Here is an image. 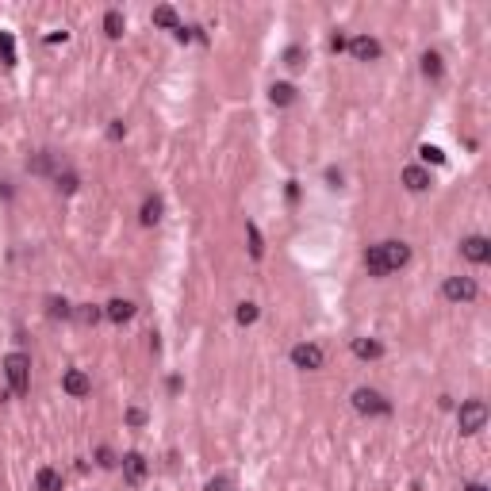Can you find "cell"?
Masks as SVG:
<instances>
[{
    "label": "cell",
    "instance_id": "cell-1",
    "mask_svg": "<svg viewBox=\"0 0 491 491\" xmlns=\"http://www.w3.org/2000/svg\"><path fill=\"white\" fill-rule=\"evenodd\" d=\"M411 261V246L407 242H376L365 250V269L368 277H388V273L403 269Z\"/></svg>",
    "mask_w": 491,
    "mask_h": 491
},
{
    "label": "cell",
    "instance_id": "cell-2",
    "mask_svg": "<svg viewBox=\"0 0 491 491\" xmlns=\"http://www.w3.org/2000/svg\"><path fill=\"white\" fill-rule=\"evenodd\" d=\"M4 380H8L12 395H27L31 392V357L27 353L4 357Z\"/></svg>",
    "mask_w": 491,
    "mask_h": 491
},
{
    "label": "cell",
    "instance_id": "cell-3",
    "mask_svg": "<svg viewBox=\"0 0 491 491\" xmlns=\"http://www.w3.org/2000/svg\"><path fill=\"white\" fill-rule=\"evenodd\" d=\"M353 411L368 414V418H384V414H392V399H384L376 388H357L353 392Z\"/></svg>",
    "mask_w": 491,
    "mask_h": 491
},
{
    "label": "cell",
    "instance_id": "cell-4",
    "mask_svg": "<svg viewBox=\"0 0 491 491\" xmlns=\"http://www.w3.org/2000/svg\"><path fill=\"white\" fill-rule=\"evenodd\" d=\"M457 423H461V433H480L483 426H488V403L483 399H468V403H461V411H457Z\"/></svg>",
    "mask_w": 491,
    "mask_h": 491
},
{
    "label": "cell",
    "instance_id": "cell-5",
    "mask_svg": "<svg viewBox=\"0 0 491 491\" xmlns=\"http://www.w3.org/2000/svg\"><path fill=\"white\" fill-rule=\"evenodd\" d=\"M442 296L449 299V303H472V299L480 296V288H476V280L472 277H445Z\"/></svg>",
    "mask_w": 491,
    "mask_h": 491
},
{
    "label": "cell",
    "instance_id": "cell-6",
    "mask_svg": "<svg viewBox=\"0 0 491 491\" xmlns=\"http://www.w3.org/2000/svg\"><path fill=\"white\" fill-rule=\"evenodd\" d=\"M292 365L303 368V373H315V368H323V361H327V353H323V346H315V342H299V346H292Z\"/></svg>",
    "mask_w": 491,
    "mask_h": 491
},
{
    "label": "cell",
    "instance_id": "cell-7",
    "mask_svg": "<svg viewBox=\"0 0 491 491\" xmlns=\"http://www.w3.org/2000/svg\"><path fill=\"white\" fill-rule=\"evenodd\" d=\"M62 392L73 395V399H85V395L92 392V380H88L85 368H66V376H62Z\"/></svg>",
    "mask_w": 491,
    "mask_h": 491
},
{
    "label": "cell",
    "instance_id": "cell-8",
    "mask_svg": "<svg viewBox=\"0 0 491 491\" xmlns=\"http://www.w3.org/2000/svg\"><path fill=\"white\" fill-rule=\"evenodd\" d=\"M349 54H353L357 62H376L380 54H384V47H380V39H373V35H357V39H349Z\"/></svg>",
    "mask_w": 491,
    "mask_h": 491
},
{
    "label": "cell",
    "instance_id": "cell-9",
    "mask_svg": "<svg viewBox=\"0 0 491 491\" xmlns=\"http://www.w3.org/2000/svg\"><path fill=\"white\" fill-rule=\"evenodd\" d=\"M461 253L472 261V265H488L491 261V242L483 238V234H468V238L461 242Z\"/></svg>",
    "mask_w": 491,
    "mask_h": 491
},
{
    "label": "cell",
    "instance_id": "cell-10",
    "mask_svg": "<svg viewBox=\"0 0 491 491\" xmlns=\"http://www.w3.org/2000/svg\"><path fill=\"white\" fill-rule=\"evenodd\" d=\"M146 468H150V464H146L142 453H127L123 457V480L131 483V488H138V483L146 480Z\"/></svg>",
    "mask_w": 491,
    "mask_h": 491
},
{
    "label": "cell",
    "instance_id": "cell-11",
    "mask_svg": "<svg viewBox=\"0 0 491 491\" xmlns=\"http://www.w3.org/2000/svg\"><path fill=\"white\" fill-rule=\"evenodd\" d=\"M403 188L407 192H426V188H430V173H426L423 165H407L403 169Z\"/></svg>",
    "mask_w": 491,
    "mask_h": 491
},
{
    "label": "cell",
    "instance_id": "cell-12",
    "mask_svg": "<svg viewBox=\"0 0 491 491\" xmlns=\"http://www.w3.org/2000/svg\"><path fill=\"white\" fill-rule=\"evenodd\" d=\"M104 318H112V323H131V318H135V303H131V299H108Z\"/></svg>",
    "mask_w": 491,
    "mask_h": 491
},
{
    "label": "cell",
    "instance_id": "cell-13",
    "mask_svg": "<svg viewBox=\"0 0 491 491\" xmlns=\"http://www.w3.org/2000/svg\"><path fill=\"white\" fill-rule=\"evenodd\" d=\"M353 357H361V361H380V357H384V346H380L376 338H353Z\"/></svg>",
    "mask_w": 491,
    "mask_h": 491
},
{
    "label": "cell",
    "instance_id": "cell-14",
    "mask_svg": "<svg viewBox=\"0 0 491 491\" xmlns=\"http://www.w3.org/2000/svg\"><path fill=\"white\" fill-rule=\"evenodd\" d=\"M162 212H165L162 196H146V200H142V212H138V219H142V227H154V223H162Z\"/></svg>",
    "mask_w": 491,
    "mask_h": 491
},
{
    "label": "cell",
    "instance_id": "cell-15",
    "mask_svg": "<svg viewBox=\"0 0 491 491\" xmlns=\"http://www.w3.org/2000/svg\"><path fill=\"white\" fill-rule=\"evenodd\" d=\"M269 100L277 108H288V104H296V85H288V81H277V85L269 88Z\"/></svg>",
    "mask_w": 491,
    "mask_h": 491
},
{
    "label": "cell",
    "instance_id": "cell-16",
    "mask_svg": "<svg viewBox=\"0 0 491 491\" xmlns=\"http://www.w3.org/2000/svg\"><path fill=\"white\" fill-rule=\"evenodd\" d=\"M73 318H77L81 327H97L100 318H104V307H97V303H77V307H73Z\"/></svg>",
    "mask_w": 491,
    "mask_h": 491
},
{
    "label": "cell",
    "instance_id": "cell-17",
    "mask_svg": "<svg viewBox=\"0 0 491 491\" xmlns=\"http://www.w3.org/2000/svg\"><path fill=\"white\" fill-rule=\"evenodd\" d=\"M35 488L39 491H62V472L58 468H39L35 472Z\"/></svg>",
    "mask_w": 491,
    "mask_h": 491
},
{
    "label": "cell",
    "instance_id": "cell-18",
    "mask_svg": "<svg viewBox=\"0 0 491 491\" xmlns=\"http://www.w3.org/2000/svg\"><path fill=\"white\" fill-rule=\"evenodd\" d=\"M27 169H31V173H58V169H54V154H50V150L31 154V158H27Z\"/></svg>",
    "mask_w": 491,
    "mask_h": 491
},
{
    "label": "cell",
    "instance_id": "cell-19",
    "mask_svg": "<svg viewBox=\"0 0 491 491\" xmlns=\"http://www.w3.org/2000/svg\"><path fill=\"white\" fill-rule=\"evenodd\" d=\"M246 238H250V257L253 261H261L265 257V238H261V231H257V223H246Z\"/></svg>",
    "mask_w": 491,
    "mask_h": 491
},
{
    "label": "cell",
    "instance_id": "cell-20",
    "mask_svg": "<svg viewBox=\"0 0 491 491\" xmlns=\"http://www.w3.org/2000/svg\"><path fill=\"white\" fill-rule=\"evenodd\" d=\"M104 31H108V39H123V31H127V20H123V12H108L104 16Z\"/></svg>",
    "mask_w": 491,
    "mask_h": 491
},
{
    "label": "cell",
    "instance_id": "cell-21",
    "mask_svg": "<svg viewBox=\"0 0 491 491\" xmlns=\"http://www.w3.org/2000/svg\"><path fill=\"white\" fill-rule=\"evenodd\" d=\"M54 184H58V192H77L81 188V177L73 173V169H58V173H54Z\"/></svg>",
    "mask_w": 491,
    "mask_h": 491
},
{
    "label": "cell",
    "instance_id": "cell-22",
    "mask_svg": "<svg viewBox=\"0 0 491 491\" xmlns=\"http://www.w3.org/2000/svg\"><path fill=\"white\" fill-rule=\"evenodd\" d=\"M47 315H50V318H73V303H69V299H62V296H50V299H47Z\"/></svg>",
    "mask_w": 491,
    "mask_h": 491
},
{
    "label": "cell",
    "instance_id": "cell-23",
    "mask_svg": "<svg viewBox=\"0 0 491 491\" xmlns=\"http://www.w3.org/2000/svg\"><path fill=\"white\" fill-rule=\"evenodd\" d=\"M154 23H158V27L177 31V27H181V16H177V12L169 8V4H162V8H154Z\"/></svg>",
    "mask_w": 491,
    "mask_h": 491
},
{
    "label": "cell",
    "instance_id": "cell-24",
    "mask_svg": "<svg viewBox=\"0 0 491 491\" xmlns=\"http://www.w3.org/2000/svg\"><path fill=\"white\" fill-rule=\"evenodd\" d=\"M423 73L426 77H433V81L442 77V54H438V50H426L423 54Z\"/></svg>",
    "mask_w": 491,
    "mask_h": 491
},
{
    "label": "cell",
    "instance_id": "cell-25",
    "mask_svg": "<svg viewBox=\"0 0 491 491\" xmlns=\"http://www.w3.org/2000/svg\"><path fill=\"white\" fill-rule=\"evenodd\" d=\"M257 303H250V299H246V303H238V311H234V318H238V327H250V323H257Z\"/></svg>",
    "mask_w": 491,
    "mask_h": 491
},
{
    "label": "cell",
    "instance_id": "cell-26",
    "mask_svg": "<svg viewBox=\"0 0 491 491\" xmlns=\"http://www.w3.org/2000/svg\"><path fill=\"white\" fill-rule=\"evenodd\" d=\"M0 58H4V66H16V42L8 31H0Z\"/></svg>",
    "mask_w": 491,
    "mask_h": 491
},
{
    "label": "cell",
    "instance_id": "cell-27",
    "mask_svg": "<svg viewBox=\"0 0 491 491\" xmlns=\"http://www.w3.org/2000/svg\"><path fill=\"white\" fill-rule=\"evenodd\" d=\"M418 158H423V162H433V165L445 162V154L438 150V146H418Z\"/></svg>",
    "mask_w": 491,
    "mask_h": 491
},
{
    "label": "cell",
    "instance_id": "cell-28",
    "mask_svg": "<svg viewBox=\"0 0 491 491\" xmlns=\"http://www.w3.org/2000/svg\"><path fill=\"white\" fill-rule=\"evenodd\" d=\"M284 66H292V69L303 66V50H299V47H288V50H284Z\"/></svg>",
    "mask_w": 491,
    "mask_h": 491
},
{
    "label": "cell",
    "instance_id": "cell-29",
    "mask_svg": "<svg viewBox=\"0 0 491 491\" xmlns=\"http://www.w3.org/2000/svg\"><path fill=\"white\" fill-rule=\"evenodd\" d=\"M97 464H100V468H112V464H116V457H112L108 445H100V449H97Z\"/></svg>",
    "mask_w": 491,
    "mask_h": 491
},
{
    "label": "cell",
    "instance_id": "cell-30",
    "mask_svg": "<svg viewBox=\"0 0 491 491\" xmlns=\"http://www.w3.org/2000/svg\"><path fill=\"white\" fill-rule=\"evenodd\" d=\"M127 135V127H123V119H112V127H108V138L112 142H119V138Z\"/></svg>",
    "mask_w": 491,
    "mask_h": 491
},
{
    "label": "cell",
    "instance_id": "cell-31",
    "mask_svg": "<svg viewBox=\"0 0 491 491\" xmlns=\"http://www.w3.org/2000/svg\"><path fill=\"white\" fill-rule=\"evenodd\" d=\"M207 491H231V476H215V480H207Z\"/></svg>",
    "mask_w": 491,
    "mask_h": 491
},
{
    "label": "cell",
    "instance_id": "cell-32",
    "mask_svg": "<svg viewBox=\"0 0 491 491\" xmlns=\"http://www.w3.org/2000/svg\"><path fill=\"white\" fill-rule=\"evenodd\" d=\"M127 423H131V426H142V423H146V411H142V407H131V411H127Z\"/></svg>",
    "mask_w": 491,
    "mask_h": 491
},
{
    "label": "cell",
    "instance_id": "cell-33",
    "mask_svg": "<svg viewBox=\"0 0 491 491\" xmlns=\"http://www.w3.org/2000/svg\"><path fill=\"white\" fill-rule=\"evenodd\" d=\"M346 47H349V39H346V35H342V31H338L334 39H330V50H334V54H342V50H346Z\"/></svg>",
    "mask_w": 491,
    "mask_h": 491
},
{
    "label": "cell",
    "instance_id": "cell-34",
    "mask_svg": "<svg viewBox=\"0 0 491 491\" xmlns=\"http://www.w3.org/2000/svg\"><path fill=\"white\" fill-rule=\"evenodd\" d=\"M327 181H330V188H338V184H342V173H338V169H327Z\"/></svg>",
    "mask_w": 491,
    "mask_h": 491
},
{
    "label": "cell",
    "instance_id": "cell-35",
    "mask_svg": "<svg viewBox=\"0 0 491 491\" xmlns=\"http://www.w3.org/2000/svg\"><path fill=\"white\" fill-rule=\"evenodd\" d=\"M464 491H488V488H483V483H468Z\"/></svg>",
    "mask_w": 491,
    "mask_h": 491
}]
</instances>
